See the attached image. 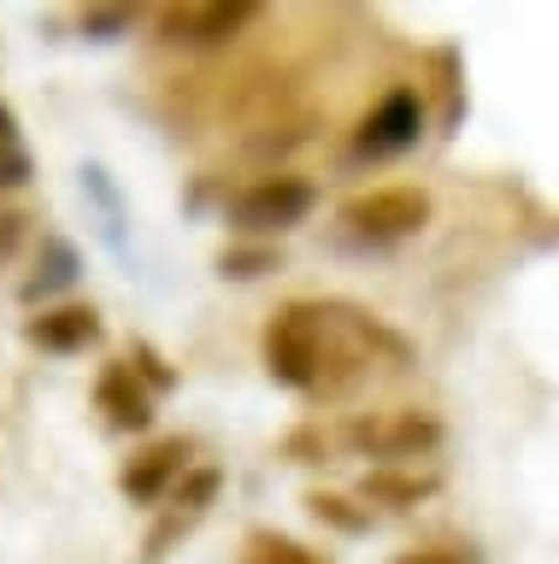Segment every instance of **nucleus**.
I'll use <instances>...</instances> for the list:
<instances>
[{
    "label": "nucleus",
    "mask_w": 559,
    "mask_h": 564,
    "mask_svg": "<svg viewBox=\"0 0 559 564\" xmlns=\"http://www.w3.org/2000/svg\"><path fill=\"white\" fill-rule=\"evenodd\" d=\"M266 365L289 388H319L324 382V306L294 300L271 317L266 329Z\"/></svg>",
    "instance_id": "1"
},
{
    "label": "nucleus",
    "mask_w": 559,
    "mask_h": 564,
    "mask_svg": "<svg viewBox=\"0 0 559 564\" xmlns=\"http://www.w3.org/2000/svg\"><path fill=\"white\" fill-rule=\"evenodd\" d=\"M336 218L354 241L389 247V241H407L430 224V194L424 188H365L354 200H342Z\"/></svg>",
    "instance_id": "2"
},
{
    "label": "nucleus",
    "mask_w": 559,
    "mask_h": 564,
    "mask_svg": "<svg viewBox=\"0 0 559 564\" xmlns=\"http://www.w3.org/2000/svg\"><path fill=\"white\" fill-rule=\"evenodd\" d=\"M312 206H319V188L307 176H259L230 200V224L241 236H283V229L307 224Z\"/></svg>",
    "instance_id": "3"
},
{
    "label": "nucleus",
    "mask_w": 559,
    "mask_h": 564,
    "mask_svg": "<svg viewBox=\"0 0 559 564\" xmlns=\"http://www.w3.org/2000/svg\"><path fill=\"white\" fill-rule=\"evenodd\" d=\"M160 42L178 47H218L236 30L254 24V0H183V7H160Z\"/></svg>",
    "instance_id": "4"
},
{
    "label": "nucleus",
    "mask_w": 559,
    "mask_h": 564,
    "mask_svg": "<svg viewBox=\"0 0 559 564\" xmlns=\"http://www.w3.org/2000/svg\"><path fill=\"white\" fill-rule=\"evenodd\" d=\"M418 130H424V100H418L412 88H389V95L365 112L359 135H354V153L359 159H389L400 148H412Z\"/></svg>",
    "instance_id": "5"
},
{
    "label": "nucleus",
    "mask_w": 559,
    "mask_h": 564,
    "mask_svg": "<svg viewBox=\"0 0 559 564\" xmlns=\"http://www.w3.org/2000/svg\"><path fill=\"white\" fill-rule=\"evenodd\" d=\"M189 453H195V447H189L183 435H171V441H153V447H142L125 470H118V488H125V500H136V506L165 500L171 482H183V476H189Z\"/></svg>",
    "instance_id": "6"
},
{
    "label": "nucleus",
    "mask_w": 559,
    "mask_h": 564,
    "mask_svg": "<svg viewBox=\"0 0 559 564\" xmlns=\"http://www.w3.org/2000/svg\"><path fill=\"white\" fill-rule=\"evenodd\" d=\"M218 482H224L218 470H189L183 482L171 488V511H165V523L148 535V558H165V553H171V541L189 535V529L206 518V506L218 500Z\"/></svg>",
    "instance_id": "7"
},
{
    "label": "nucleus",
    "mask_w": 559,
    "mask_h": 564,
    "mask_svg": "<svg viewBox=\"0 0 559 564\" xmlns=\"http://www.w3.org/2000/svg\"><path fill=\"white\" fill-rule=\"evenodd\" d=\"M95 405L107 412L112 430H125V435L153 423V394L142 388V377H136V365H107L100 370L95 377Z\"/></svg>",
    "instance_id": "8"
},
{
    "label": "nucleus",
    "mask_w": 559,
    "mask_h": 564,
    "mask_svg": "<svg viewBox=\"0 0 559 564\" xmlns=\"http://www.w3.org/2000/svg\"><path fill=\"white\" fill-rule=\"evenodd\" d=\"M24 335H30V347H42V352H83V347L100 341V312L95 306H54V312L30 317Z\"/></svg>",
    "instance_id": "9"
},
{
    "label": "nucleus",
    "mask_w": 559,
    "mask_h": 564,
    "mask_svg": "<svg viewBox=\"0 0 559 564\" xmlns=\"http://www.w3.org/2000/svg\"><path fill=\"white\" fill-rule=\"evenodd\" d=\"M354 441H359V447H372L377 458H407V453H418V447H430V441H436V423L418 417V412H400L395 423H359Z\"/></svg>",
    "instance_id": "10"
},
{
    "label": "nucleus",
    "mask_w": 559,
    "mask_h": 564,
    "mask_svg": "<svg viewBox=\"0 0 559 564\" xmlns=\"http://www.w3.org/2000/svg\"><path fill=\"white\" fill-rule=\"evenodd\" d=\"M77 271H83L77 247L65 241V236H47V241H42V264H36V276L24 282V300L36 306V300L60 294V289H72V282H77Z\"/></svg>",
    "instance_id": "11"
},
{
    "label": "nucleus",
    "mask_w": 559,
    "mask_h": 564,
    "mask_svg": "<svg viewBox=\"0 0 559 564\" xmlns=\"http://www.w3.org/2000/svg\"><path fill=\"white\" fill-rule=\"evenodd\" d=\"M30 171H36V159L24 148V130H19V118H12V106L0 100V188H24Z\"/></svg>",
    "instance_id": "12"
},
{
    "label": "nucleus",
    "mask_w": 559,
    "mask_h": 564,
    "mask_svg": "<svg viewBox=\"0 0 559 564\" xmlns=\"http://www.w3.org/2000/svg\"><path fill=\"white\" fill-rule=\"evenodd\" d=\"M241 564H324V558H319V553H307L301 541L259 529V535H248V553H241Z\"/></svg>",
    "instance_id": "13"
},
{
    "label": "nucleus",
    "mask_w": 559,
    "mask_h": 564,
    "mask_svg": "<svg viewBox=\"0 0 559 564\" xmlns=\"http://www.w3.org/2000/svg\"><path fill=\"white\" fill-rule=\"evenodd\" d=\"M365 494H377V500H418V494H430V476H372Z\"/></svg>",
    "instance_id": "14"
},
{
    "label": "nucleus",
    "mask_w": 559,
    "mask_h": 564,
    "mask_svg": "<svg viewBox=\"0 0 559 564\" xmlns=\"http://www.w3.org/2000/svg\"><path fill=\"white\" fill-rule=\"evenodd\" d=\"M224 264V276H259V271H271V253H266V247H254V253H241V247H230V253H224L218 259Z\"/></svg>",
    "instance_id": "15"
},
{
    "label": "nucleus",
    "mask_w": 559,
    "mask_h": 564,
    "mask_svg": "<svg viewBox=\"0 0 559 564\" xmlns=\"http://www.w3.org/2000/svg\"><path fill=\"white\" fill-rule=\"evenodd\" d=\"M83 30L100 35V42H112L118 30H130V12L125 7H95V12H83Z\"/></svg>",
    "instance_id": "16"
},
{
    "label": "nucleus",
    "mask_w": 559,
    "mask_h": 564,
    "mask_svg": "<svg viewBox=\"0 0 559 564\" xmlns=\"http://www.w3.org/2000/svg\"><path fill=\"white\" fill-rule=\"evenodd\" d=\"M347 500H336V494H312V511H319V518H330V523H342V529H365L372 518H365V511H342Z\"/></svg>",
    "instance_id": "17"
},
{
    "label": "nucleus",
    "mask_w": 559,
    "mask_h": 564,
    "mask_svg": "<svg viewBox=\"0 0 559 564\" xmlns=\"http://www.w3.org/2000/svg\"><path fill=\"white\" fill-rule=\"evenodd\" d=\"M24 241V212H12V206H0V264L12 259V247Z\"/></svg>",
    "instance_id": "18"
},
{
    "label": "nucleus",
    "mask_w": 559,
    "mask_h": 564,
    "mask_svg": "<svg viewBox=\"0 0 559 564\" xmlns=\"http://www.w3.org/2000/svg\"><path fill=\"white\" fill-rule=\"evenodd\" d=\"M400 564H460V558H448V553H407Z\"/></svg>",
    "instance_id": "19"
}]
</instances>
